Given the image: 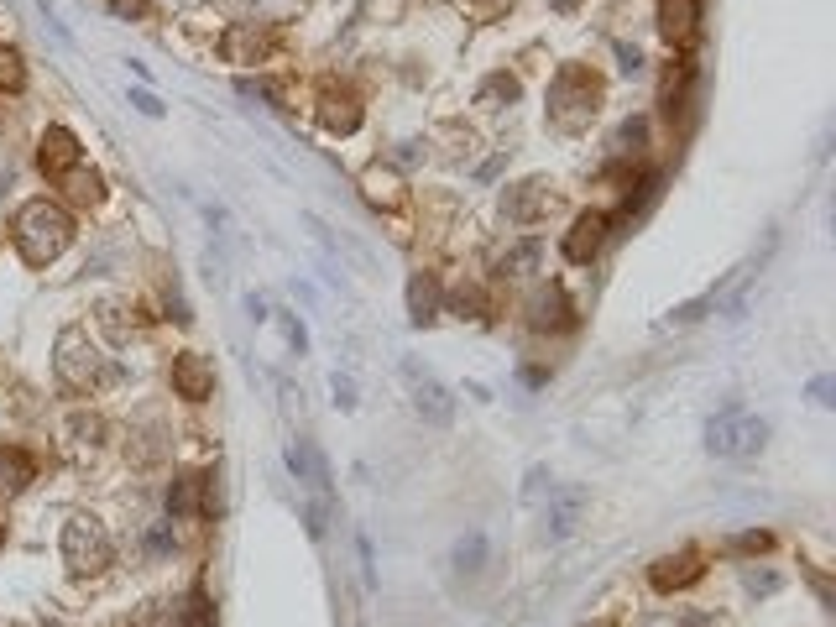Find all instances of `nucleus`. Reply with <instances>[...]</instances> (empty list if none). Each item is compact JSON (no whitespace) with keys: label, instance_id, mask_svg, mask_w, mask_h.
I'll list each match as a JSON object with an SVG mask.
<instances>
[{"label":"nucleus","instance_id":"obj_1","mask_svg":"<svg viewBox=\"0 0 836 627\" xmlns=\"http://www.w3.org/2000/svg\"><path fill=\"white\" fill-rule=\"evenodd\" d=\"M16 246H21V257H27L32 267H42V262H53L58 251L74 241V220L63 215L58 204H48V199H32L27 209L16 215Z\"/></svg>","mask_w":836,"mask_h":627},{"label":"nucleus","instance_id":"obj_2","mask_svg":"<svg viewBox=\"0 0 836 627\" xmlns=\"http://www.w3.org/2000/svg\"><path fill=\"white\" fill-rule=\"evenodd\" d=\"M763 439H769V424H763L758 413H748V408H722L706 424V450L711 455H722V460H753L758 450H763Z\"/></svg>","mask_w":836,"mask_h":627},{"label":"nucleus","instance_id":"obj_3","mask_svg":"<svg viewBox=\"0 0 836 627\" xmlns=\"http://www.w3.org/2000/svg\"><path fill=\"white\" fill-rule=\"evenodd\" d=\"M596 95L601 89L580 74V68H565V74L554 79V89H549V121L560 131H580L596 115Z\"/></svg>","mask_w":836,"mask_h":627},{"label":"nucleus","instance_id":"obj_4","mask_svg":"<svg viewBox=\"0 0 836 627\" xmlns=\"http://www.w3.org/2000/svg\"><path fill=\"white\" fill-rule=\"evenodd\" d=\"M58 377L74 392H89V387H100L105 377H115V371L100 361L95 345H84V330H63V340H58Z\"/></svg>","mask_w":836,"mask_h":627},{"label":"nucleus","instance_id":"obj_5","mask_svg":"<svg viewBox=\"0 0 836 627\" xmlns=\"http://www.w3.org/2000/svg\"><path fill=\"white\" fill-rule=\"evenodd\" d=\"M63 560L74 575H95L110 565V533L95 518H74L63 528Z\"/></svg>","mask_w":836,"mask_h":627},{"label":"nucleus","instance_id":"obj_6","mask_svg":"<svg viewBox=\"0 0 836 627\" xmlns=\"http://www.w3.org/2000/svg\"><path fill=\"white\" fill-rule=\"evenodd\" d=\"M403 382H408V392H413V408L429 418V424H450V413H455V403H450V392H445V382L434 377L429 366H418L413 356L403 361Z\"/></svg>","mask_w":836,"mask_h":627},{"label":"nucleus","instance_id":"obj_7","mask_svg":"<svg viewBox=\"0 0 836 627\" xmlns=\"http://www.w3.org/2000/svg\"><path fill=\"white\" fill-rule=\"evenodd\" d=\"M42 168H48L53 178H63V173H74L79 168V136L74 131H63V126H48V136H42Z\"/></svg>","mask_w":836,"mask_h":627},{"label":"nucleus","instance_id":"obj_8","mask_svg":"<svg viewBox=\"0 0 836 627\" xmlns=\"http://www.w3.org/2000/svg\"><path fill=\"white\" fill-rule=\"evenodd\" d=\"M173 387H178L189 403H204V398H209V387H215V371H209L204 356L189 351V356H178V361H173Z\"/></svg>","mask_w":836,"mask_h":627},{"label":"nucleus","instance_id":"obj_9","mask_svg":"<svg viewBox=\"0 0 836 627\" xmlns=\"http://www.w3.org/2000/svg\"><path fill=\"white\" fill-rule=\"evenodd\" d=\"M607 230H612L607 215H580L575 220V236L565 241V257L570 262H591L596 251H601V241H607Z\"/></svg>","mask_w":836,"mask_h":627},{"label":"nucleus","instance_id":"obj_10","mask_svg":"<svg viewBox=\"0 0 836 627\" xmlns=\"http://www.w3.org/2000/svg\"><path fill=\"white\" fill-rule=\"evenodd\" d=\"M695 16H701V0H664L659 6V27L669 42H685L695 32Z\"/></svg>","mask_w":836,"mask_h":627},{"label":"nucleus","instance_id":"obj_11","mask_svg":"<svg viewBox=\"0 0 836 627\" xmlns=\"http://www.w3.org/2000/svg\"><path fill=\"white\" fill-rule=\"evenodd\" d=\"M549 209H554V194L544 189V183L539 178H533V183H523V194H513V204H507V215H513V220H539V215H549Z\"/></svg>","mask_w":836,"mask_h":627},{"label":"nucleus","instance_id":"obj_12","mask_svg":"<svg viewBox=\"0 0 836 627\" xmlns=\"http://www.w3.org/2000/svg\"><path fill=\"white\" fill-rule=\"evenodd\" d=\"M32 481V460L21 450H0V497H16Z\"/></svg>","mask_w":836,"mask_h":627},{"label":"nucleus","instance_id":"obj_13","mask_svg":"<svg viewBox=\"0 0 836 627\" xmlns=\"http://www.w3.org/2000/svg\"><path fill=\"white\" fill-rule=\"evenodd\" d=\"M695 575H701V565H695V554L685 549V554H669V560H659L654 586H659V591H669V586H685V580H695Z\"/></svg>","mask_w":836,"mask_h":627},{"label":"nucleus","instance_id":"obj_14","mask_svg":"<svg viewBox=\"0 0 836 627\" xmlns=\"http://www.w3.org/2000/svg\"><path fill=\"white\" fill-rule=\"evenodd\" d=\"M324 126H330V131H356L361 126L356 100L351 95H330V100H324Z\"/></svg>","mask_w":836,"mask_h":627},{"label":"nucleus","instance_id":"obj_15","mask_svg":"<svg viewBox=\"0 0 836 627\" xmlns=\"http://www.w3.org/2000/svg\"><path fill=\"white\" fill-rule=\"evenodd\" d=\"M575 518H580V492H565L560 502H554V513H549V533H554V539H565V533L575 528Z\"/></svg>","mask_w":836,"mask_h":627},{"label":"nucleus","instance_id":"obj_16","mask_svg":"<svg viewBox=\"0 0 836 627\" xmlns=\"http://www.w3.org/2000/svg\"><path fill=\"white\" fill-rule=\"evenodd\" d=\"M408 304H413V319H418V324L434 319V283H429V277H413V283H408Z\"/></svg>","mask_w":836,"mask_h":627},{"label":"nucleus","instance_id":"obj_17","mask_svg":"<svg viewBox=\"0 0 836 627\" xmlns=\"http://www.w3.org/2000/svg\"><path fill=\"white\" fill-rule=\"evenodd\" d=\"M27 84V74H21V58L11 48H0V89H21Z\"/></svg>","mask_w":836,"mask_h":627},{"label":"nucleus","instance_id":"obj_18","mask_svg":"<svg viewBox=\"0 0 836 627\" xmlns=\"http://www.w3.org/2000/svg\"><path fill=\"white\" fill-rule=\"evenodd\" d=\"M539 262V241H528V246H518L513 257H502V272H513L518 277V267H533Z\"/></svg>","mask_w":836,"mask_h":627},{"label":"nucleus","instance_id":"obj_19","mask_svg":"<svg viewBox=\"0 0 836 627\" xmlns=\"http://www.w3.org/2000/svg\"><path fill=\"white\" fill-rule=\"evenodd\" d=\"M810 398H816V403H831V382L816 377V382H810Z\"/></svg>","mask_w":836,"mask_h":627},{"label":"nucleus","instance_id":"obj_20","mask_svg":"<svg viewBox=\"0 0 836 627\" xmlns=\"http://www.w3.org/2000/svg\"><path fill=\"white\" fill-rule=\"evenodd\" d=\"M131 105H136V110H142V115H162V105H157V100H152V95H136V100H131Z\"/></svg>","mask_w":836,"mask_h":627}]
</instances>
